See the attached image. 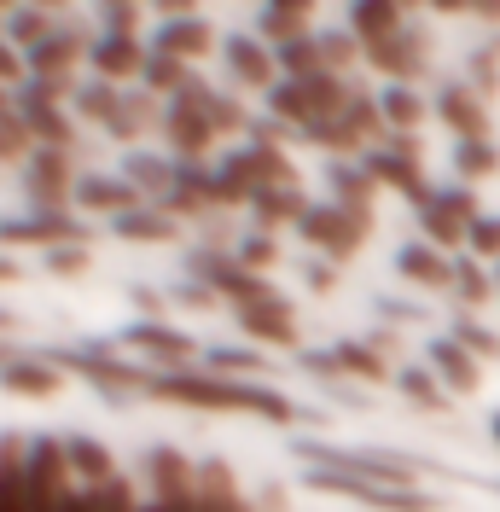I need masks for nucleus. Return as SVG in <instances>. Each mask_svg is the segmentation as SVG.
Listing matches in <instances>:
<instances>
[{"label": "nucleus", "mask_w": 500, "mask_h": 512, "mask_svg": "<svg viewBox=\"0 0 500 512\" xmlns=\"http://www.w3.org/2000/svg\"><path fill=\"white\" fill-rule=\"evenodd\" d=\"M169 303H187V309H204V315H210V309H227V303H221L216 291H210V286H198V280H181V286L169 291Z\"/></svg>", "instance_id": "obj_52"}, {"label": "nucleus", "mask_w": 500, "mask_h": 512, "mask_svg": "<svg viewBox=\"0 0 500 512\" xmlns=\"http://www.w3.org/2000/svg\"><path fill=\"white\" fill-rule=\"evenodd\" d=\"M378 105H384L390 134H419L425 117H431V99L419 94V88H402V82H384V88H378Z\"/></svg>", "instance_id": "obj_32"}, {"label": "nucleus", "mask_w": 500, "mask_h": 512, "mask_svg": "<svg viewBox=\"0 0 500 512\" xmlns=\"http://www.w3.org/2000/svg\"><path fill=\"white\" fill-rule=\"evenodd\" d=\"M0 111H12V88H0Z\"/></svg>", "instance_id": "obj_62"}, {"label": "nucleus", "mask_w": 500, "mask_h": 512, "mask_svg": "<svg viewBox=\"0 0 500 512\" xmlns=\"http://www.w3.org/2000/svg\"><path fill=\"white\" fill-rule=\"evenodd\" d=\"M326 192H332V204H344V210H373L384 187L367 175V163H326Z\"/></svg>", "instance_id": "obj_29"}, {"label": "nucleus", "mask_w": 500, "mask_h": 512, "mask_svg": "<svg viewBox=\"0 0 500 512\" xmlns=\"http://www.w3.org/2000/svg\"><path fill=\"white\" fill-rule=\"evenodd\" d=\"M233 320H239V332H245L250 350H303V332H297V309H291V297L233 309Z\"/></svg>", "instance_id": "obj_13"}, {"label": "nucleus", "mask_w": 500, "mask_h": 512, "mask_svg": "<svg viewBox=\"0 0 500 512\" xmlns=\"http://www.w3.org/2000/svg\"><path fill=\"white\" fill-rule=\"evenodd\" d=\"M82 489V483H76ZM88 507L94 512H146V501H140V489L117 472L111 483H99V489H88Z\"/></svg>", "instance_id": "obj_43"}, {"label": "nucleus", "mask_w": 500, "mask_h": 512, "mask_svg": "<svg viewBox=\"0 0 500 512\" xmlns=\"http://www.w3.org/2000/svg\"><path fill=\"white\" fill-rule=\"evenodd\" d=\"M500 297L495 286V268H483L477 256H454V303H460V315H477V309H489Z\"/></svg>", "instance_id": "obj_28"}, {"label": "nucleus", "mask_w": 500, "mask_h": 512, "mask_svg": "<svg viewBox=\"0 0 500 512\" xmlns=\"http://www.w3.org/2000/svg\"><path fill=\"white\" fill-rule=\"evenodd\" d=\"M128 303L140 309V320H163L169 315V291H152V286H128Z\"/></svg>", "instance_id": "obj_53"}, {"label": "nucleus", "mask_w": 500, "mask_h": 512, "mask_svg": "<svg viewBox=\"0 0 500 512\" xmlns=\"http://www.w3.org/2000/svg\"><path fill=\"white\" fill-rule=\"evenodd\" d=\"M344 30L361 47H378V41H390V35L407 30V6H396V0H355L344 12Z\"/></svg>", "instance_id": "obj_24"}, {"label": "nucleus", "mask_w": 500, "mask_h": 512, "mask_svg": "<svg viewBox=\"0 0 500 512\" xmlns=\"http://www.w3.org/2000/svg\"><path fill=\"white\" fill-rule=\"evenodd\" d=\"M210 82H192L181 99H169V117H163V140H169V158L175 163H210L216 152V123H210Z\"/></svg>", "instance_id": "obj_4"}, {"label": "nucleus", "mask_w": 500, "mask_h": 512, "mask_svg": "<svg viewBox=\"0 0 500 512\" xmlns=\"http://www.w3.org/2000/svg\"><path fill=\"white\" fill-rule=\"evenodd\" d=\"M146 489H152V507L192 512L198 507V460H187L175 443H152L146 448Z\"/></svg>", "instance_id": "obj_7"}, {"label": "nucleus", "mask_w": 500, "mask_h": 512, "mask_svg": "<svg viewBox=\"0 0 500 512\" xmlns=\"http://www.w3.org/2000/svg\"><path fill=\"white\" fill-rule=\"evenodd\" d=\"M256 35L280 53V47H291V41H309L314 30V6L309 0H268V6H256Z\"/></svg>", "instance_id": "obj_22"}, {"label": "nucleus", "mask_w": 500, "mask_h": 512, "mask_svg": "<svg viewBox=\"0 0 500 512\" xmlns=\"http://www.w3.org/2000/svg\"><path fill=\"white\" fill-rule=\"evenodd\" d=\"M70 111H76V123H94L99 134H111V140H123L128 152H134V140H140V128L128 117V88H111V82H99L88 76L76 99H70Z\"/></svg>", "instance_id": "obj_11"}, {"label": "nucleus", "mask_w": 500, "mask_h": 512, "mask_svg": "<svg viewBox=\"0 0 500 512\" xmlns=\"http://www.w3.org/2000/svg\"><path fill=\"white\" fill-rule=\"evenodd\" d=\"M367 70H373V76H384V82L419 88V82L431 76V35L419 30V24H407L402 35H390V41L367 47Z\"/></svg>", "instance_id": "obj_9"}, {"label": "nucleus", "mask_w": 500, "mask_h": 512, "mask_svg": "<svg viewBox=\"0 0 500 512\" xmlns=\"http://www.w3.org/2000/svg\"><path fill=\"white\" fill-rule=\"evenodd\" d=\"M361 163H367V175H373L384 192H396L402 204H413V216H419V210L431 204V192H437V187H431V175H425V163L396 158V152H384V146H373Z\"/></svg>", "instance_id": "obj_16"}, {"label": "nucleus", "mask_w": 500, "mask_h": 512, "mask_svg": "<svg viewBox=\"0 0 500 512\" xmlns=\"http://www.w3.org/2000/svg\"><path fill=\"white\" fill-rule=\"evenodd\" d=\"M192 82H198V76H192V64L169 59V53H152V59H146V76H140V88H146V94H157L163 105H169V99H181Z\"/></svg>", "instance_id": "obj_36"}, {"label": "nucleus", "mask_w": 500, "mask_h": 512, "mask_svg": "<svg viewBox=\"0 0 500 512\" xmlns=\"http://www.w3.org/2000/svg\"><path fill=\"white\" fill-rule=\"evenodd\" d=\"M332 355H338V373H344V384H390L396 373H390V361L367 344V338H338L332 344Z\"/></svg>", "instance_id": "obj_30"}, {"label": "nucleus", "mask_w": 500, "mask_h": 512, "mask_svg": "<svg viewBox=\"0 0 500 512\" xmlns=\"http://www.w3.org/2000/svg\"><path fill=\"white\" fill-rule=\"evenodd\" d=\"M291 361H297L309 379H320V384H344V373H338V355H332V350H297Z\"/></svg>", "instance_id": "obj_50"}, {"label": "nucleus", "mask_w": 500, "mask_h": 512, "mask_svg": "<svg viewBox=\"0 0 500 512\" xmlns=\"http://www.w3.org/2000/svg\"><path fill=\"white\" fill-rule=\"evenodd\" d=\"M140 24H146V12H140V6H128V0H111V6H99V35H123V41H140Z\"/></svg>", "instance_id": "obj_46"}, {"label": "nucleus", "mask_w": 500, "mask_h": 512, "mask_svg": "<svg viewBox=\"0 0 500 512\" xmlns=\"http://www.w3.org/2000/svg\"><path fill=\"white\" fill-rule=\"evenodd\" d=\"M0 245L12 251H59V245H88V222L70 210H24V216H0Z\"/></svg>", "instance_id": "obj_6"}, {"label": "nucleus", "mask_w": 500, "mask_h": 512, "mask_svg": "<svg viewBox=\"0 0 500 512\" xmlns=\"http://www.w3.org/2000/svg\"><path fill=\"white\" fill-rule=\"evenodd\" d=\"M338 280H344V268H332L326 256H314V262H303V286H309L314 297H326V291H338Z\"/></svg>", "instance_id": "obj_51"}, {"label": "nucleus", "mask_w": 500, "mask_h": 512, "mask_svg": "<svg viewBox=\"0 0 500 512\" xmlns=\"http://www.w3.org/2000/svg\"><path fill=\"white\" fill-rule=\"evenodd\" d=\"M59 373H76L82 384H94L111 408H134V396H146V367L134 355L117 350V338H99V344H76V350H41Z\"/></svg>", "instance_id": "obj_1"}, {"label": "nucleus", "mask_w": 500, "mask_h": 512, "mask_svg": "<svg viewBox=\"0 0 500 512\" xmlns=\"http://www.w3.org/2000/svg\"><path fill=\"white\" fill-rule=\"evenodd\" d=\"M210 123H216V134H250L256 117H250L233 94H221V88H216V94H210Z\"/></svg>", "instance_id": "obj_49"}, {"label": "nucleus", "mask_w": 500, "mask_h": 512, "mask_svg": "<svg viewBox=\"0 0 500 512\" xmlns=\"http://www.w3.org/2000/svg\"><path fill=\"white\" fill-rule=\"evenodd\" d=\"M367 344H373V350L384 355V361H390V355H396V326H390V332L378 326V332H373V338H367Z\"/></svg>", "instance_id": "obj_56"}, {"label": "nucleus", "mask_w": 500, "mask_h": 512, "mask_svg": "<svg viewBox=\"0 0 500 512\" xmlns=\"http://www.w3.org/2000/svg\"><path fill=\"white\" fill-rule=\"evenodd\" d=\"M64 24H59V12H47V6H6V41L30 59L41 41H53Z\"/></svg>", "instance_id": "obj_31"}, {"label": "nucleus", "mask_w": 500, "mask_h": 512, "mask_svg": "<svg viewBox=\"0 0 500 512\" xmlns=\"http://www.w3.org/2000/svg\"><path fill=\"white\" fill-rule=\"evenodd\" d=\"M175 175H181V163L169 158V152H140V146H134V152L123 158V181L140 192L146 204H169Z\"/></svg>", "instance_id": "obj_23"}, {"label": "nucleus", "mask_w": 500, "mask_h": 512, "mask_svg": "<svg viewBox=\"0 0 500 512\" xmlns=\"http://www.w3.org/2000/svg\"><path fill=\"white\" fill-rule=\"evenodd\" d=\"M233 256H239V262H245L250 274H268V268H274V262H280V239H274V233H262V227H250L245 239H239V245H233Z\"/></svg>", "instance_id": "obj_44"}, {"label": "nucleus", "mask_w": 500, "mask_h": 512, "mask_svg": "<svg viewBox=\"0 0 500 512\" xmlns=\"http://www.w3.org/2000/svg\"><path fill=\"white\" fill-rule=\"evenodd\" d=\"M425 367L442 379V390H448V396H477V390H483V361H477V355H471L454 332H442V338H431V344H425Z\"/></svg>", "instance_id": "obj_17"}, {"label": "nucleus", "mask_w": 500, "mask_h": 512, "mask_svg": "<svg viewBox=\"0 0 500 512\" xmlns=\"http://www.w3.org/2000/svg\"><path fill=\"white\" fill-rule=\"evenodd\" d=\"M18 355H24V350H12V344H6V338H0V367H12V361H18Z\"/></svg>", "instance_id": "obj_60"}, {"label": "nucleus", "mask_w": 500, "mask_h": 512, "mask_svg": "<svg viewBox=\"0 0 500 512\" xmlns=\"http://www.w3.org/2000/svg\"><path fill=\"white\" fill-rule=\"evenodd\" d=\"M0 390L18 402H53V396H64V373L41 350H24L12 367H0Z\"/></svg>", "instance_id": "obj_20"}, {"label": "nucleus", "mask_w": 500, "mask_h": 512, "mask_svg": "<svg viewBox=\"0 0 500 512\" xmlns=\"http://www.w3.org/2000/svg\"><path fill=\"white\" fill-rule=\"evenodd\" d=\"M396 390H402V402H413L419 414H448L454 408V396L442 390V379L419 361V367H396Z\"/></svg>", "instance_id": "obj_34"}, {"label": "nucleus", "mask_w": 500, "mask_h": 512, "mask_svg": "<svg viewBox=\"0 0 500 512\" xmlns=\"http://www.w3.org/2000/svg\"><path fill=\"white\" fill-rule=\"evenodd\" d=\"M373 309H378L384 320H390V326H407V320H419V309H413L407 297H378Z\"/></svg>", "instance_id": "obj_54"}, {"label": "nucleus", "mask_w": 500, "mask_h": 512, "mask_svg": "<svg viewBox=\"0 0 500 512\" xmlns=\"http://www.w3.org/2000/svg\"><path fill=\"white\" fill-rule=\"evenodd\" d=\"M466 256H477V262H489V268L500 262V216H495V210L471 222V233H466Z\"/></svg>", "instance_id": "obj_48"}, {"label": "nucleus", "mask_w": 500, "mask_h": 512, "mask_svg": "<svg viewBox=\"0 0 500 512\" xmlns=\"http://www.w3.org/2000/svg\"><path fill=\"white\" fill-rule=\"evenodd\" d=\"M280 59V82H309V76H326V59H320V41H291L274 53Z\"/></svg>", "instance_id": "obj_41"}, {"label": "nucleus", "mask_w": 500, "mask_h": 512, "mask_svg": "<svg viewBox=\"0 0 500 512\" xmlns=\"http://www.w3.org/2000/svg\"><path fill=\"white\" fill-rule=\"evenodd\" d=\"M117 350H128L134 361H146V373H192V367H204L198 361V338L181 332V326H169V320H134L117 332Z\"/></svg>", "instance_id": "obj_3"}, {"label": "nucleus", "mask_w": 500, "mask_h": 512, "mask_svg": "<svg viewBox=\"0 0 500 512\" xmlns=\"http://www.w3.org/2000/svg\"><path fill=\"white\" fill-rule=\"evenodd\" d=\"M384 152H396V158L425 163V140H419V134H390V140H384Z\"/></svg>", "instance_id": "obj_55"}, {"label": "nucleus", "mask_w": 500, "mask_h": 512, "mask_svg": "<svg viewBox=\"0 0 500 512\" xmlns=\"http://www.w3.org/2000/svg\"><path fill=\"white\" fill-rule=\"evenodd\" d=\"M35 152H41V146H35L30 123L18 117V105H12V111H0V163H18V169H24Z\"/></svg>", "instance_id": "obj_40"}, {"label": "nucleus", "mask_w": 500, "mask_h": 512, "mask_svg": "<svg viewBox=\"0 0 500 512\" xmlns=\"http://www.w3.org/2000/svg\"><path fill=\"white\" fill-rule=\"evenodd\" d=\"M245 512H262V507H245Z\"/></svg>", "instance_id": "obj_63"}, {"label": "nucleus", "mask_w": 500, "mask_h": 512, "mask_svg": "<svg viewBox=\"0 0 500 512\" xmlns=\"http://www.w3.org/2000/svg\"><path fill=\"white\" fill-rule=\"evenodd\" d=\"M221 70H227L233 88H256V94L280 88V59H274V47H268L256 30L221 35Z\"/></svg>", "instance_id": "obj_10"}, {"label": "nucleus", "mask_w": 500, "mask_h": 512, "mask_svg": "<svg viewBox=\"0 0 500 512\" xmlns=\"http://www.w3.org/2000/svg\"><path fill=\"white\" fill-rule=\"evenodd\" d=\"M454 338H460V344H466L477 361H495V355H500V332L489 326V320H477V315H460V320H454Z\"/></svg>", "instance_id": "obj_45"}, {"label": "nucleus", "mask_w": 500, "mask_h": 512, "mask_svg": "<svg viewBox=\"0 0 500 512\" xmlns=\"http://www.w3.org/2000/svg\"><path fill=\"white\" fill-rule=\"evenodd\" d=\"M396 274H402L407 286H419V291L454 297V256L437 251V245H425V239H413V245L396 251Z\"/></svg>", "instance_id": "obj_21"}, {"label": "nucleus", "mask_w": 500, "mask_h": 512, "mask_svg": "<svg viewBox=\"0 0 500 512\" xmlns=\"http://www.w3.org/2000/svg\"><path fill=\"white\" fill-rule=\"evenodd\" d=\"M314 41H320L326 76H344V82H349V70H355V64H367V47H361V41H355L349 30H320Z\"/></svg>", "instance_id": "obj_38"}, {"label": "nucleus", "mask_w": 500, "mask_h": 512, "mask_svg": "<svg viewBox=\"0 0 500 512\" xmlns=\"http://www.w3.org/2000/svg\"><path fill=\"white\" fill-rule=\"evenodd\" d=\"M466 82H471L483 99L500 94V35H489V41H483V47L466 59Z\"/></svg>", "instance_id": "obj_42"}, {"label": "nucleus", "mask_w": 500, "mask_h": 512, "mask_svg": "<svg viewBox=\"0 0 500 512\" xmlns=\"http://www.w3.org/2000/svg\"><path fill=\"white\" fill-rule=\"evenodd\" d=\"M454 175L460 187H477V181H495L500 175V140H454Z\"/></svg>", "instance_id": "obj_35"}, {"label": "nucleus", "mask_w": 500, "mask_h": 512, "mask_svg": "<svg viewBox=\"0 0 500 512\" xmlns=\"http://www.w3.org/2000/svg\"><path fill=\"white\" fill-rule=\"evenodd\" d=\"M24 466H30V437L0 431V512H30V483H24Z\"/></svg>", "instance_id": "obj_26"}, {"label": "nucleus", "mask_w": 500, "mask_h": 512, "mask_svg": "<svg viewBox=\"0 0 500 512\" xmlns=\"http://www.w3.org/2000/svg\"><path fill=\"white\" fill-rule=\"evenodd\" d=\"M24 280V262H12V256L0 251V286H18Z\"/></svg>", "instance_id": "obj_58"}, {"label": "nucleus", "mask_w": 500, "mask_h": 512, "mask_svg": "<svg viewBox=\"0 0 500 512\" xmlns=\"http://www.w3.org/2000/svg\"><path fill=\"white\" fill-rule=\"evenodd\" d=\"M12 332H18V315H12V309H0V338H12Z\"/></svg>", "instance_id": "obj_59"}, {"label": "nucleus", "mask_w": 500, "mask_h": 512, "mask_svg": "<svg viewBox=\"0 0 500 512\" xmlns=\"http://www.w3.org/2000/svg\"><path fill=\"white\" fill-rule=\"evenodd\" d=\"M146 59H152V41H123V35H99L94 41V70L99 82H111V88H140V76H146Z\"/></svg>", "instance_id": "obj_19"}, {"label": "nucleus", "mask_w": 500, "mask_h": 512, "mask_svg": "<svg viewBox=\"0 0 500 512\" xmlns=\"http://www.w3.org/2000/svg\"><path fill=\"white\" fill-rule=\"evenodd\" d=\"M349 123H355V134L367 140V146H384L390 140V123H384V105H378V94H367V88H355L349 94Z\"/></svg>", "instance_id": "obj_39"}, {"label": "nucleus", "mask_w": 500, "mask_h": 512, "mask_svg": "<svg viewBox=\"0 0 500 512\" xmlns=\"http://www.w3.org/2000/svg\"><path fill=\"white\" fill-rule=\"evenodd\" d=\"M314 210V198L303 187H285V192H262L256 204H250V216H256V227L262 233H274V227H297L303 216Z\"/></svg>", "instance_id": "obj_33"}, {"label": "nucleus", "mask_w": 500, "mask_h": 512, "mask_svg": "<svg viewBox=\"0 0 500 512\" xmlns=\"http://www.w3.org/2000/svg\"><path fill=\"white\" fill-rule=\"evenodd\" d=\"M297 454L309 460V472H355V478L378 483V489H413L419 466L402 454H373V448H332V443H297Z\"/></svg>", "instance_id": "obj_5"}, {"label": "nucleus", "mask_w": 500, "mask_h": 512, "mask_svg": "<svg viewBox=\"0 0 500 512\" xmlns=\"http://www.w3.org/2000/svg\"><path fill=\"white\" fill-rule=\"evenodd\" d=\"M152 53H169L181 64H204L216 53V24L198 18V12H181V18H163L152 30Z\"/></svg>", "instance_id": "obj_18"}, {"label": "nucleus", "mask_w": 500, "mask_h": 512, "mask_svg": "<svg viewBox=\"0 0 500 512\" xmlns=\"http://www.w3.org/2000/svg\"><path fill=\"white\" fill-rule=\"evenodd\" d=\"M181 227H187V222H175L163 204H140V210L117 216L111 233H117L123 245H175V239H181Z\"/></svg>", "instance_id": "obj_27"}, {"label": "nucleus", "mask_w": 500, "mask_h": 512, "mask_svg": "<svg viewBox=\"0 0 500 512\" xmlns=\"http://www.w3.org/2000/svg\"><path fill=\"white\" fill-rule=\"evenodd\" d=\"M187 280L210 286L227 309H250V303H274V297H285V291H274L268 274H250L245 262H239L233 251H221V245H198V251H187Z\"/></svg>", "instance_id": "obj_2"}, {"label": "nucleus", "mask_w": 500, "mask_h": 512, "mask_svg": "<svg viewBox=\"0 0 500 512\" xmlns=\"http://www.w3.org/2000/svg\"><path fill=\"white\" fill-rule=\"evenodd\" d=\"M64 460H70V478L82 489H99V483L117 478V454L99 437H88V431H64Z\"/></svg>", "instance_id": "obj_25"}, {"label": "nucleus", "mask_w": 500, "mask_h": 512, "mask_svg": "<svg viewBox=\"0 0 500 512\" xmlns=\"http://www.w3.org/2000/svg\"><path fill=\"white\" fill-rule=\"evenodd\" d=\"M431 111H437L442 128H454V140H495L489 134V99L471 88L466 76H448V82H437V99H431Z\"/></svg>", "instance_id": "obj_12"}, {"label": "nucleus", "mask_w": 500, "mask_h": 512, "mask_svg": "<svg viewBox=\"0 0 500 512\" xmlns=\"http://www.w3.org/2000/svg\"><path fill=\"white\" fill-rule=\"evenodd\" d=\"M204 373H216V379H239V384H256L268 373V361L256 350H233V344H216V350H204Z\"/></svg>", "instance_id": "obj_37"}, {"label": "nucleus", "mask_w": 500, "mask_h": 512, "mask_svg": "<svg viewBox=\"0 0 500 512\" xmlns=\"http://www.w3.org/2000/svg\"><path fill=\"white\" fill-rule=\"evenodd\" d=\"M94 41L99 30H76V24H64L53 41H41L30 53V76L35 82H76V70L94 59Z\"/></svg>", "instance_id": "obj_14"}, {"label": "nucleus", "mask_w": 500, "mask_h": 512, "mask_svg": "<svg viewBox=\"0 0 500 512\" xmlns=\"http://www.w3.org/2000/svg\"><path fill=\"white\" fill-rule=\"evenodd\" d=\"M471 18H477V24H495V35H500V0H477Z\"/></svg>", "instance_id": "obj_57"}, {"label": "nucleus", "mask_w": 500, "mask_h": 512, "mask_svg": "<svg viewBox=\"0 0 500 512\" xmlns=\"http://www.w3.org/2000/svg\"><path fill=\"white\" fill-rule=\"evenodd\" d=\"M76 181H82V169L70 152H35L24 163V204L30 210H76Z\"/></svg>", "instance_id": "obj_8"}, {"label": "nucleus", "mask_w": 500, "mask_h": 512, "mask_svg": "<svg viewBox=\"0 0 500 512\" xmlns=\"http://www.w3.org/2000/svg\"><path fill=\"white\" fill-rule=\"evenodd\" d=\"M146 198L123 181V169H82V181H76V210L82 216H105V222H117L128 210H140Z\"/></svg>", "instance_id": "obj_15"}, {"label": "nucleus", "mask_w": 500, "mask_h": 512, "mask_svg": "<svg viewBox=\"0 0 500 512\" xmlns=\"http://www.w3.org/2000/svg\"><path fill=\"white\" fill-rule=\"evenodd\" d=\"M41 268H47L53 280H82V274L94 268V251H88V245H59V251L41 256Z\"/></svg>", "instance_id": "obj_47"}, {"label": "nucleus", "mask_w": 500, "mask_h": 512, "mask_svg": "<svg viewBox=\"0 0 500 512\" xmlns=\"http://www.w3.org/2000/svg\"><path fill=\"white\" fill-rule=\"evenodd\" d=\"M489 437H495V448H500V408L489 414Z\"/></svg>", "instance_id": "obj_61"}]
</instances>
